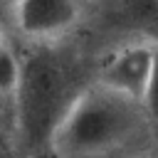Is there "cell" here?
Returning <instances> with one entry per match:
<instances>
[{
  "label": "cell",
  "mask_w": 158,
  "mask_h": 158,
  "mask_svg": "<svg viewBox=\"0 0 158 158\" xmlns=\"http://www.w3.org/2000/svg\"><path fill=\"white\" fill-rule=\"evenodd\" d=\"M94 69L96 62L89 64L86 54L67 40L25 42L10 96L17 143L27 158H49L54 133L94 81Z\"/></svg>",
  "instance_id": "6da1fadb"
},
{
  "label": "cell",
  "mask_w": 158,
  "mask_h": 158,
  "mask_svg": "<svg viewBox=\"0 0 158 158\" xmlns=\"http://www.w3.org/2000/svg\"><path fill=\"white\" fill-rule=\"evenodd\" d=\"M156 143L141 101L91 81L54 133L49 158H136Z\"/></svg>",
  "instance_id": "7a4b0ae2"
},
{
  "label": "cell",
  "mask_w": 158,
  "mask_h": 158,
  "mask_svg": "<svg viewBox=\"0 0 158 158\" xmlns=\"http://www.w3.org/2000/svg\"><path fill=\"white\" fill-rule=\"evenodd\" d=\"M10 17L25 42L67 40L84 20L79 0H12Z\"/></svg>",
  "instance_id": "3957f363"
},
{
  "label": "cell",
  "mask_w": 158,
  "mask_h": 158,
  "mask_svg": "<svg viewBox=\"0 0 158 158\" xmlns=\"http://www.w3.org/2000/svg\"><path fill=\"white\" fill-rule=\"evenodd\" d=\"M153 44L146 40H131L116 44L109 54L96 59L94 81L143 104V94L153 64Z\"/></svg>",
  "instance_id": "277c9868"
},
{
  "label": "cell",
  "mask_w": 158,
  "mask_h": 158,
  "mask_svg": "<svg viewBox=\"0 0 158 158\" xmlns=\"http://www.w3.org/2000/svg\"><path fill=\"white\" fill-rule=\"evenodd\" d=\"M143 109H146L151 123L158 131V42L153 44V64H151L148 86H146V94H143Z\"/></svg>",
  "instance_id": "5b68a950"
},
{
  "label": "cell",
  "mask_w": 158,
  "mask_h": 158,
  "mask_svg": "<svg viewBox=\"0 0 158 158\" xmlns=\"http://www.w3.org/2000/svg\"><path fill=\"white\" fill-rule=\"evenodd\" d=\"M136 158H158V143H156V146H151L148 151H143V153H138Z\"/></svg>",
  "instance_id": "8992f818"
},
{
  "label": "cell",
  "mask_w": 158,
  "mask_h": 158,
  "mask_svg": "<svg viewBox=\"0 0 158 158\" xmlns=\"http://www.w3.org/2000/svg\"><path fill=\"white\" fill-rule=\"evenodd\" d=\"M7 47H10V44H7V37H5V32H2V27H0V54H2Z\"/></svg>",
  "instance_id": "52a82bcc"
},
{
  "label": "cell",
  "mask_w": 158,
  "mask_h": 158,
  "mask_svg": "<svg viewBox=\"0 0 158 158\" xmlns=\"http://www.w3.org/2000/svg\"><path fill=\"white\" fill-rule=\"evenodd\" d=\"M79 2H81V7H84V10H86V7H89V5H94V2H99V0H79Z\"/></svg>",
  "instance_id": "ba28073f"
},
{
  "label": "cell",
  "mask_w": 158,
  "mask_h": 158,
  "mask_svg": "<svg viewBox=\"0 0 158 158\" xmlns=\"http://www.w3.org/2000/svg\"><path fill=\"white\" fill-rule=\"evenodd\" d=\"M0 2H12V0H0Z\"/></svg>",
  "instance_id": "9c48e42d"
}]
</instances>
